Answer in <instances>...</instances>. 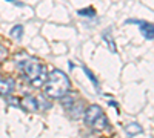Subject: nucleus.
<instances>
[{
  "instance_id": "5",
  "label": "nucleus",
  "mask_w": 154,
  "mask_h": 138,
  "mask_svg": "<svg viewBox=\"0 0 154 138\" xmlns=\"http://www.w3.org/2000/svg\"><path fill=\"white\" fill-rule=\"evenodd\" d=\"M14 86H16V83H14L12 78H2L0 80V95L2 97L9 95L12 91H14Z\"/></svg>"
},
{
  "instance_id": "11",
  "label": "nucleus",
  "mask_w": 154,
  "mask_h": 138,
  "mask_svg": "<svg viewBox=\"0 0 154 138\" xmlns=\"http://www.w3.org/2000/svg\"><path fill=\"white\" fill-rule=\"evenodd\" d=\"M6 55H8V51H6V48L0 43V61H3L5 58H6Z\"/></svg>"
},
{
  "instance_id": "3",
  "label": "nucleus",
  "mask_w": 154,
  "mask_h": 138,
  "mask_svg": "<svg viewBox=\"0 0 154 138\" xmlns=\"http://www.w3.org/2000/svg\"><path fill=\"white\" fill-rule=\"evenodd\" d=\"M102 112H103V110H102L100 106H97V104L88 106L86 110L83 112V120H85V123L88 124V126H93V123L97 120V117L102 114Z\"/></svg>"
},
{
  "instance_id": "4",
  "label": "nucleus",
  "mask_w": 154,
  "mask_h": 138,
  "mask_svg": "<svg viewBox=\"0 0 154 138\" xmlns=\"http://www.w3.org/2000/svg\"><path fill=\"white\" fill-rule=\"evenodd\" d=\"M130 23H137L140 26V32L145 39L151 40L154 39V25L152 23H148V22H139V20H130Z\"/></svg>"
},
{
  "instance_id": "8",
  "label": "nucleus",
  "mask_w": 154,
  "mask_h": 138,
  "mask_svg": "<svg viewBox=\"0 0 154 138\" xmlns=\"http://www.w3.org/2000/svg\"><path fill=\"white\" fill-rule=\"evenodd\" d=\"M125 132L130 135V137H134V135L142 134V128H140L137 123H130V124H128V126L125 128Z\"/></svg>"
},
{
  "instance_id": "1",
  "label": "nucleus",
  "mask_w": 154,
  "mask_h": 138,
  "mask_svg": "<svg viewBox=\"0 0 154 138\" xmlns=\"http://www.w3.org/2000/svg\"><path fill=\"white\" fill-rule=\"evenodd\" d=\"M69 86L71 83H69L68 75L60 69H54L48 74V78L43 84V91H45V95L49 98H62L68 95Z\"/></svg>"
},
{
  "instance_id": "12",
  "label": "nucleus",
  "mask_w": 154,
  "mask_h": 138,
  "mask_svg": "<svg viewBox=\"0 0 154 138\" xmlns=\"http://www.w3.org/2000/svg\"><path fill=\"white\" fill-rule=\"evenodd\" d=\"M105 40L108 42V46H109V49H111V51H112V52H116V46H114V42H112V37L109 39V37H108V34H105Z\"/></svg>"
},
{
  "instance_id": "9",
  "label": "nucleus",
  "mask_w": 154,
  "mask_h": 138,
  "mask_svg": "<svg viewBox=\"0 0 154 138\" xmlns=\"http://www.w3.org/2000/svg\"><path fill=\"white\" fill-rule=\"evenodd\" d=\"M23 34V26L22 25H17V26H14L11 29V37H14V39H20Z\"/></svg>"
},
{
  "instance_id": "10",
  "label": "nucleus",
  "mask_w": 154,
  "mask_h": 138,
  "mask_svg": "<svg viewBox=\"0 0 154 138\" xmlns=\"http://www.w3.org/2000/svg\"><path fill=\"white\" fill-rule=\"evenodd\" d=\"M83 72L89 77V80H91V81L94 83V86H96V87H99V84H97V81H96V77H94V74H93L91 71H89V69H86V68H83Z\"/></svg>"
},
{
  "instance_id": "6",
  "label": "nucleus",
  "mask_w": 154,
  "mask_h": 138,
  "mask_svg": "<svg viewBox=\"0 0 154 138\" xmlns=\"http://www.w3.org/2000/svg\"><path fill=\"white\" fill-rule=\"evenodd\" d=\"M22 107L26 112H35L38 109L37 98H34V97H25V98H22Z\"/></svg>"
},
{
  "instance_id": "7",
  "label": "nucleus",
  "mask_w": 154,
  "mask_h": 138,
  "mask_svg": "<svg viewBox=\"0 0 154 138\" xmlns=\"http://www.w3.org/2000/svg\"><path fill=\"white\" fill-rule=\"evenodd\" d=\"M91 128H94L96 131H102V129H106V128H108V120H106V117H105L103 112H102V114L97 117V120L93 123Z\"/></svg>"
},
{
  "instance_id": "2",
  "label": "nucleus",
  "mask_w": 154,
  "mask_h": 138,
  "mask_svg": "<svg viewBox=\"0 0 154 138\" xmlns=\"http://www.w3.org/2000/svg\"><path fill=\"white\" fill-rule=\"evenodd\" d=\"M22 69H23L25 77L28 78V81L32 86L40 87V86L45 84V81L48 78V69H46L45 65H40V63H37L35 60L29 58L22 65Z\"/></svg>"
}]
</instances>
